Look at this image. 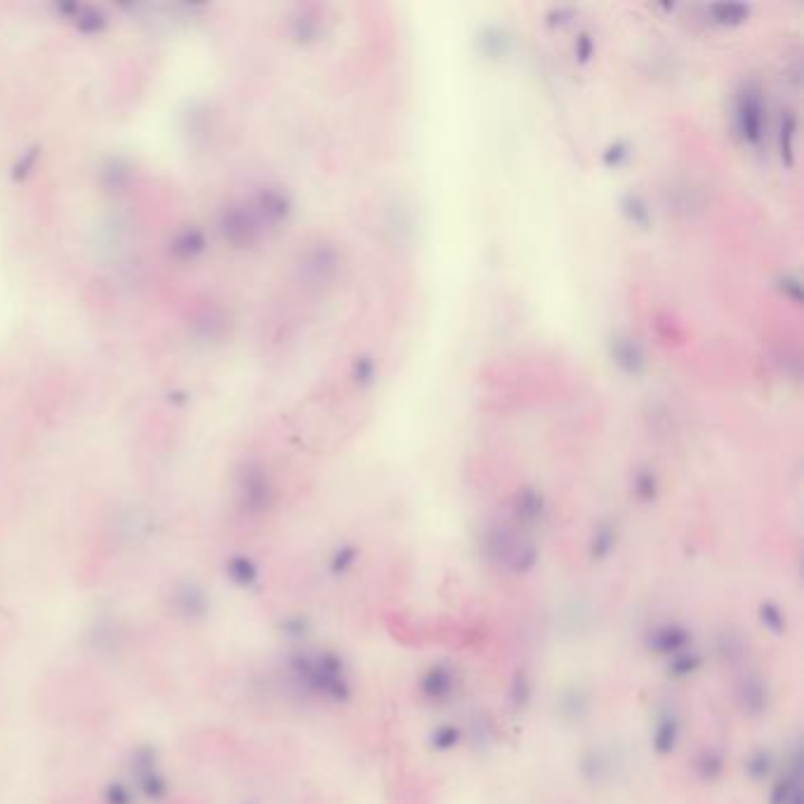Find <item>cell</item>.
Wrapping results in <instances>:
<instances>
[{
    "mask_svg": "<svg viewBox=\"0 0 804 804\" xmlns=\"http://www.w3.org/2000/svg\"><path fill=\"white\" fill-rule=\"evenodd\" d=\"M130 786L135 788L137 797H144L149 802H161L168 797V779L158 767L156 750L151 746L135 748L130 755Z\"/></svg>",
    "mask_w": 804,
    "mask_h": 804,
    "instance_id": "1",
    "label": "cell"
},
{
    "mask_svg": "<svg viewBox=\"0 0 804 804\" xmlns=\"http://www.w3.org/2000/svg\"><path fill=\"white\" fill-rule=\"evenodd\" d=\"M170 609L182 621H201L210 611V597L199 583L182 581L170 592Z\"/></svg>",
    "mask_w": 804,
    "mask_h": 804,
    "instance_id": "2",
    "label": "cell"
},
{
    "mask_svg": "<svg viewBox=\"0 0 804 804\" xmlns=\"http://www.w3.org/2000/svg\"><path fill=\"white\" fill-rule=\"evenodd\" d=\"M738 128L748 142H760L764 135V102L760 90L746 88L738 97L736 107Z\"/></svg>",
    "mask_w": 804,
    "mask_h": 804,
    "instance_id": "3",
    "label": "cell"
},
{
    "mask_svg": "<svg viewBox=\"0 0 804 804\" xmlns=\"http://www.w3.org/2000/svg\"><path fill=\"white\" fill-rule=\"evenodd\" d=\"M227 573H229V578H232V581L239 585V588H248V585H253L255 578H257V571H255L253 562H250V559H246V557H234L232 562L227 564Z\"/></svg>",
    "mask_w": 804,
    "mask_h": 804,
    "instance_id": "4",
    "label": "cell"
},
{
    "mask_svg": "<svg viewBox=\"0 0 804 804\" xmlns=\"http://www.w3.org/2000/svg\"><path fill=\"white\" fill-rule=\"evenodd\" d=\"M104 804H135L137 793L130 783L125 781H111L102 793Z\"/></svg>",
    "mask_w": 804,
    "mask_h": 804,
    "instance_id": "5",
    "label": "cell"
}]
</instances>
